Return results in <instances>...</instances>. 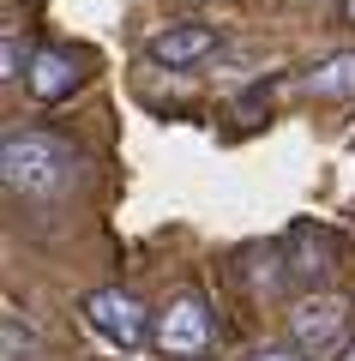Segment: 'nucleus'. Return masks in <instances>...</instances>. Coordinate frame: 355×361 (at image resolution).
I'll return each instance as SVG.
<instances>
[{"mask_svg": "<svg viewBox=\"0 0 355 361\" xmlns=\"http://www.w3.org/2000/svg\"><path fill=\"white\" fill-rule=\"evenodd\" d=\"M0 169H6V187L25 199H54L73 187L78 175V151L54 133H13L6 151H0Z\"/></svg>", "mask_w": 355, "mask_h": 361, "instance_id": "f257e3e1", "label": "nucleus"}, {"mask_svg": "<svg viewBox=\"0 0 355 361\" xmlns=\"http://www.w3.org/2000/svg\"><path fill=\"white\" fill-rule=\"evenodd\" d=\"M151 343L163 349L169 361H205L211 355V307H205L199 289H181V295L157 313Z\"/></svg>", "mask_w": 355, "mask_h": 361, "instance_id": "f03ea898", "label": "nucleus"}, {"mask_svg": "<svg viewBox=\"0 0 355 361\" xmlns=\"http://www.w3.org/2000/svg\"><path fill=\"white\" fill-rule=\"evenodd\" d=\"M85 319H90V331H97L102 343H114V349H139V343H151V331H157V319L145 313V301L127 295V289H90Z\"/></svg>", "mask_w": 355, "mask_h": 361, "instance_id": "7ed1b4c3", "label": "nucleus"}, {"mask_svg": "<svg viewBox=\"0 0 355 361\" xmlns=\"http://www.w3.org/2000/svg\"><path fill=\"white\" fill-rule=\"evenodd\" d=\"M343 331H349V301H343V295H301V301H295L289 337H295V349H307L313 361L337 355Z\"/></svg>", "mask_w": 355, "mask_h": 361, "instance_id": "20e7f679", "label": "nucleus"}, {"mask_svg": "<svg viewBox=\"0 0 355 361\" xmlns=\"http://www.w3.org/2000/svg\"><path fill=\"white\" fill-rule=\"evenodd\" d=\"M217 30L211 25H169V30H157L151 42H145V54H151L157 66H169V73H181V66H199L205 54H217Z\"/></svg>", "mask_w": 355, "mask_h": 361, "instance_id": "39448f33", "label": "nucleus"}, {"mask_svg": "<svg viewBox=\"0 0 355 361\" xmlns=\"http://www.w3.org/2000/svg\"><path fill=\"white\" fill-rule=\"evenodd\" d=\"M25 85H30L37 103H66V97L78 90V61H73L66 49H37V54H30Z\"/></svg>", "mask_w": 355, "mask_h": 361, "instance_id": "423d86ee", "label": "nucleus"}, {"mask_svg": "<svg viewBox=\"0 0 355 361\" xmlns=\"http://www.w3.org/2000/svg\"><path fill=\"white\" fill-rule=\"evenodd\" d=\"M295 85H301V97H313V103H337V97H355V49L325 54V61L307 66Z\"/></svg>", "mask_w": 355, "mask_h": 361, "instance_id": "0eeeda50", "label": "nucleus"}, {"mask_svg": "<svg viewBox=\"0 0 355 361\" xmlns=\"http://www.w3.org/2000/svg\"><path fill=\"white\" fill-rule=\"evenodd\" d=\"M0 331H6V361H30V349H37V337H30L25 313L6 301V313H0Z\"/></svg>", "mask_w": 355, "mask_h": 361, "instance_id": "6e6552de", "label": "nucleus"}, {"mask_svg": "<svg viewBox=\"0 0 355 361\" xmlns=\"http://www.w3.org/2000/svg\"><path fill=\"white\" fill-rule=\"evenodd\" d=\"M0 78H18V37H13V30H6V73H0Z\"/></svg>", "mask_w": 355, "mask_h": 361, "instance_id": "1a4fd4ad", "label": "nucleus"}, {"mask_svg": "<svg viewBox=\"0 0 355 361\" xmlns=\"http://www.w3.org/2000/svg\"><path fill=\"white\" fill-rule=\"evenodd\" d=\"M253 361H313V355H307V349H301V355H289V349H259Z\"/></svg>", "mask_w": 355, "mask_h": 361, "instance_id": "9d476101", "label": "nucleus"}, {"mask_svg": "<svg viewBox=\"0 0 355 361\" xmlns=\"http://www.w3.org/2000/svg\"><path fill=\"white\" fill-rule=\"evenodd\" d=\"M337 18H343V25H355V0H343V6H337Z\"/></svg>", "mask_w": 355, "mask_h": 361, "instance_id": "9b49d317", "label": "nucleus"}, {"mask_svg": "<svg viewBox=\"0 0 355 361\" xmlns=\"http://www.w3.org/2000/svg\"><path fill=\"white\" fill-rule=\"evenodd\" d=\"M343 361H355V343H349V349H343Z\"/></svg>", "mask_w": 355, "mask_h": 361, "instance_id": "f8f14e48", "label": "nucleus"}]
</instances>
